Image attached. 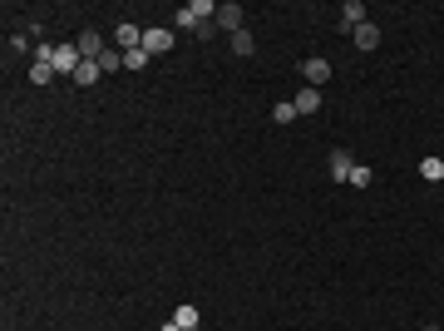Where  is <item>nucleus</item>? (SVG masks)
<instances>
[{
	"label": "nucleus",
	"instance_id": "f257e3e1",
	"mask_svg": "<svg viewBox=\"0 0 444 331\" xmlns=\"http://www.w3.org/2000/svg\"><path fill=\"white\" fill-rule=\"evenodd\" d=\"M49 65H54V75H70V79H74V70L84 65V54H79V45L70 40V45H54V54H49Z\"/></svg>",
	"mask_w": 444,
	"mask_h": 331
},
{
	"label": "nucleus",
	"instance_id": "f03ea898",
	"mask_svg": "<svg viewBox=\"0 0 444 331\" xmlns=\"http://www.w3.org/2000/svg\"><path fill=\"white\" fill-rule=\"evenodd\" d=\"M351 169H356V158H351L346 148H331V158H326V178L346 183V178H351Z\"/></svg>",
	"mask_w": 444,
	"mask_h": 331
},
{
	"label": "nucleus",
	"instance_id": "7ed1b4c3",
	"mask_svg": "<svg viewBox=\"0 0 444 331\" xmlns=\"http://www.w3.org/2000/svg\"><path fill=\"white\" fill-rule=\"evenodd\" d=\"M301 75H306V84H311V89H321V84L331 79V60H321V54H311V60L301 65Z\"/></svg>",
	"mask_w": 444,
	"mask_h": 331
},
{
	"label": "nucleus",
	"instance_id": "20e7f679",
	"mask_svg": "<svg viewBox=\"0 0 444 331\" xmlns=\"http://www.w3.org/2000/svg\"><path fill=\"white\" fill-rule=\"evenodd\" d=\"M217 30L237 35L242 30V6H232V0H228V6H217Z\"/></svg>",
	"mask_w": 444,
	"mask_h": 331
},
{
	"label": "nucleus",
	"instance_id": "39448f33",
	"mask_svg": "<svg viewBox=\"0 0 444 331\" xmlns=\"http://www.w3.org/2000/svg\"><path fill=\"white\" fill-rule=\"evenodd\" d=\"M143 49H148V54L173 49V30H143Z\"/></svg>",
	"mask_w": 444,
	"mask_h": 331
},
{
	"label": "nucleus",
	"instance_id": "423d86ee",
	"mask_svg": "<svg viewBox=\"0 0 444 331\" xmlns=\"http://www.w3.org/2000/svg\"><path fill=\"white\" fill-rule=\"evenodd\" d=\"M74 45H79V54H84V60H99V54L109 49V45H104V35H94V30H84Z\"/></svg>",
	"mask_w": 444,
	"mask_h": 331
},
{
	"label": "nucleus",
	"instance_id": "0eeeda50",
	"mask_svg": "<svg viewBox=\"0 0 444 331\" xmlns=\"http://www.w3.org/2000/svg\"><path fill=\"white\" fill-rule=\"evenodd\" d=\"M341 25L346 30H360L365 25V6H360V0H346V6H341Z\"/></svg>",
	"mask_w": 444,
	"mask_h": 331
},
{
	"label": "nucleus",
	"instance_id": "6e6552de",
	"mask_svg": "<svg viewBox=\"0 0 444 331\" xmlns=\"http://www.w3.org/2000/svg\"><path fill=\"white\" fill-rule=\"evenodd\" d=\"M114 40H119V49H138V45H143V30H138V25H129V20H124V25H119V30H114Z\"/></svg>",
	"mask_w": 444,
	"mask_h": 331
},
{
	"label": "nucleus",
	"instance_id": "1a4fd4ad",
	"mask_svg": "<svg viewBox=\"0 0 444 331\" xmlns=\"http://www.w3.org/2000/svg\"><path fill=\"white\" fill-rule=\"evenodd\" d=\"M99 79H104V70H99V60H84V65L74 70V84H79V89H89V84H99Z\"/></svg>",
	"mask_w": 444,
	"mask_h": 331
},
{
	"label": "nucleus",
	"instance_id": "9d476101",
	"mask_svg": "<svg viewBox=\"0 0 444 331\" xmlns=\"http://www.w3.org/2000/svg\"><path fill=\"white\" fill-rule=\"evenodd\" d=\"M292 104H296V114H316V109H321V89H311V84H306Z\"/></svg>",
	"mask_w": 444,
	"mask_h": 331
},
{
	"label": "nucleus",
	"instance_id": "9b49d317",
	"mask_svg": "<svg viewBox=\"0 0 444 331\" xmlns=\"http://www.w3.org/2000/svg\"><path fill=\"white\" fill-rule=\"evenodd\" d=\"M351 40H356L360 49H375V45H380V25H370V20H365L360 30H351Z\"/></svg>",
	"mask_w": 444,
	"mask_h": 331
},
{
	"label": "nucleus",
	"instance_id": "f8f14e48",
	"mask_svg": "<svg viewBox=\"0 0 444 331\" xmlns=\"http://www.w3.org/2000/svg\"><path fill=\"white\" fill-rule=\"evenodd\" d=\"M173 321H178L183 331H198V326H203V316H198V307H193V302H183V307L173 311Z\"/></svg>",
	"mask_w": 444,
	"mask_h": 331
},
{
	"label": "nucleus",
	"instance_id": "ddd939ff",
	"mask_svg": "<svg viewBox=\"0 0 444 331\" xmlns=\"http://www.w3.org/2000/svg\"><path fill=\"white\" fill-rule=\"evenodd\" d=\"M420 178H425V183H439V178H444V158H425V163H420Z\"/></svg>",
	"mask_w": 444,
	"mask_h": 331
},
{
	"label": "nucleus",
	"instance_id": "4468645a",
	"mask_svg": "<svg viewBox=\"0 0 444 331\" xmlns=\"http://www.w3.org/2000/svg\"><path fill=\"white\" fill-rule=\"evenodd\" d=\"M99 70H104V75L124 70V49H104V54H99Z\"/></svg>",
	"mask_w": 444,
	"mask_h": 331
},
{
	"label": "nucleus",
	"instance_id": "2eb2a0df",
	"mask_svg": "<svg viewBox=\"0 0 444 331\" xmlns=\"http://www.w3.org/2000/svg\"><path fill=\"white\" fill-rule=\"evenodd\" d=\"M271 119H276V124H292V119H301V114H296V104H292V99H282V104L271 109Z\"/></svg>",
	"mask_w": 444,
	"mask_h": 331
},
{
	"label": "nucleus",
	"instance_id": "dca6fc26",
	"mask_svg": "<svg viewBox=\"0 0 444 331\" xmlns=\"http://www.w3.org/2000/svg\"><path fill=\"white\" fill-rule=\"evenodd\" d=\"M252 49H257V40H252L247 30H237V35H232V54H242V60H247Z\"/></svg>",
	"mask_w": 444,
	"mask_h": 331
},
{
	"label": "nucleus",
	"instance_id": "f3484780",
	"mask_svg": "<svg viewBox=\"0 0 444 331\" xmlns=\"http://www.w3.org/2000/svg\"><path fill=\"white\" fill-rule=\"evenodd\" d=\"M49 79H54V65L35 60V65H30V84H49Z\"/></svg>",
	"mask_w": 444,
	"mask_h": 331
},
{
	"label": "nucleus",
	"instance_id": "a211bd4d",
	"mask_svg": "<svg viewBox=\"0 0 444 331\" xmlns=\"http://www.w3.org/2000/svg\"><path fill=\"white\" fill-rule=\"evenodd\" d=\"M148 60H153V54H148L143 45H138V49H124V65H129V70H143Z\"/></svg>",
	"mask_w": 444,
	"mask_h": 331
},
{
	"label": "nucleus",
	"instance_id": "6ab92c4d",
	"mask_svg": "<svg viewBox=\"0 0 444 331\" xmlns=\"http://www.w3.org/2000/svg\"><path fill=\"white\" fill-rule=\"evenodd\" d=\"M370 178H375V174L365 169V163H356V169H351V178H346V183H356V188H370Z\"/></svg>",
	"mask_w": 444,
	"mask_h": 331
},
{
	"label": "nucleus",
	"instance_id": "aec40b11",
	"mask_svg": "<svg viewBox=\"0 0 444 331\" xmlns=\"http://www.w3.org/2000/svg\"><path fill=\"white\" fill-rule=\"evenodd\" d=\"M158 331H183V326H178V321H173V316H168V321H163V326H158Z\"/></svg>",
	"mask_w": 444,
	"mask_h": 331
},
{
	"label": "nucleus",
	"instance_id": "412c9836",
	"mask_svg": "<svg viewBox=\"0 0 444 331\" xmlns=\"http://www.w3.org/2000/svg\"><path fill=\"white\" fill-rule=\"evenodd\" d=\"M425 331H439V326H425Z\"/></svg>",
	"mask_w": 444,
	"mask_h": 331
},
{
	"label": "nucleus",
	"instance_id": "4be33fe9",
	"mask_svg": "<svg viewBox=\"0 0 444 331\" xmlns=\"http://www.w3.org/2000/svg\"><path fill=\"white\" fill-rule=\"evenodd\" d=\"M198 331H203V326H198Z\"/></svg>",
	"mask_w": 444,
	"mask_h": 331
}]
</instances>
